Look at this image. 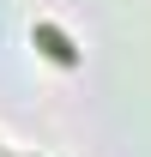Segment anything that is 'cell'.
<instances>
[{"label": "cell", "mask_w": 151, "mask_h": 157, "mask_svg": "<svg viewBox=\"0 0 151 157\" xmlns=\"http://www.w3.org/2000/svg\"><path fill=\"white\" fill-rule=\"evenodd\" d=\"M37 42H42V55L55 60V67H73L79 60V48L67 42V30H55V24H37Z\"/></svg>", "instance_id": "cell-1"}]
</instances>
